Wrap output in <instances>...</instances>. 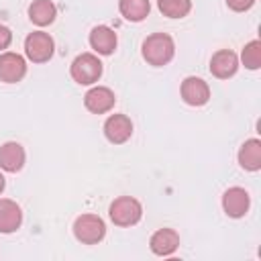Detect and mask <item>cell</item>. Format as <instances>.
Masks as SVG:
<instances>
[{
  "instance_id": "obj_14",
  "label": "cell",
  "mask_w": 261,
  "mask_h": 261,
  "mask_svg": "<svg viewBox=\"0 0 261 261\" xmlns=\"http://www.w3.org/2000/svg\"><path fill=\"white\" fill-rule=\"evenodd\" d=\"M24 159H27V153H24V147L20 143L6 141L0 147V169H4L8 173H16L22 169Z\"/></svg>"
},
{
  "instance_id": "obj_2",
  "label": "cell",
  "mask_w": 261,
  "mask_h": 261,
  "mask_svg": "<svg viewBox=\"0 0 261 261\" xmlns=\"http://www.w3.org/2000/svg\"><path fill=\"white\" fill-rule=\"evenodd\" d=\"M104 65L96 53H80L69 67L71 80L80 86H92L102 77Z\"/></svg>"
},
{
  "instance_id": "obj_23",
  "label": "cell",
  "mask_w": 261,
  "mask_h": 261,
  "mask_svg": "<svg viewBox=\"0 0 261 261\" xmlns=\"http://www.w3.org/2000/svg\"><path fill=\"white\" fill-rule=\"evenodd\" d=\"M4 188H6V179H4V175L0 173V194L4 192Z\"/></svg>"
},
{
  "instance_id": "obj_16",
  "label": "cell",
  "mask_w": 261,
  "mask_h": 261,
  "mask_svg": "<svg viewBox=\"0 0 261 261\" xmlns=\"http://www.w3.org/2000/svg\"><path fill=\"white\" fill-rule=\"evenodd\" d=\"M239 165L245 171H259L261 169V141L247 139L239 149Z\"/></svg>"
},
{
  "instance_id": "obj_22",
  "label": "cell",
  "mask_w": 261,
  "mask_h": 261,
  "mask_svg": "<svg viewBox=\"0 0 261 261\" xmlns=\"http://www.w3.org/2000/svg\"><path fill=\"white\" fill-rule=\"evenodd\" d=\"M12 43V31L6 24H0V51L8 49Z\"/></svg>"
},
{
  "instance_id": "obj_13",
  "label": "cell",
  "mask_w": 261,
  "mask_h": 261,
  "mask_svg": "<svg viewBox=\"0 0 261 261\" xmlns=\"http://www.w3.org/2000/svg\"><path fill=\"white\" fill-rule=\"evenodd\" d=\"M116 45H118V37L110 27L98 24L90 31V47L94 49L96 55H112Z\"/></svg>"
},
{
  "instance_id": "obj_4",
  "label": "cell",
  "mask_w": 261,
  "mask_h": 261,
  "mask_svg": "<svg viewBox=\"0 0 261 261\" xmlns=\"http://www.w3.org/2000/svg\"><path fill=\"white\" fill-rule=\"evenodd\" d=\"M73 237L82 245H98L106 237V224L98 214H82L73 220Z\"/></svg>"
},
{
  "instance_id": "obj_9",
  "label": "cell",
  "mask_w": 261,
  "mask_h": 261,
  "mask_svg": "<svg viewBox=\"0 0 261 261\" xmlns=\"http://www.w3.org/2000/svg\"><path fill=\"white\" fill-rule=\"evenodd\" d=\"M116 104V96L110 88L106 86H94L86 92L84 96V106L92 112V114H104L110 112Z\"/></svg>"
},
{
  "instance_id": "obj_7",
  "label": "cell",
  "mask_w": 261,
  "mask_h": 261,
  "mask_svg": "<svg viewBox=\"0 0 261 261\" xmlns=\"http://www.w3.org/2000/svg\"><path fill=\"white\" fill-rule=\"evenodd\" d=\"M251 206V196L245 188L232 186L222 194V210L230 218H243L249 212Z\"/></svg>"
},
{
  "instance_id": "obj_3",
  "label": "cell",
  "mask_w": 261,
  "mask_h": 261,
  "mask_svg": "<svg viewBox=\"0 0 261 261\" xmlns=\"http://www.w3.org/2000/svg\"><path fill=\"white\" fill-rule=\"evenodd\" d=\"M108 216L116 226H135L143 218V206L133 196H118L108 208Z\"/></svg>"
},
{
  "instance_id": "obj_11",
  "label": "cell",
  "mask_w": 261,
  "mask_h": 261,
  "mask_svg": "<svg viewBox=\"0 0 261 261\" xmlns=\"http://www.w3.org/2000/svg\"><path fill=\"white\" fill-rule=\"evenodd\" d=\"M239 69V55L230 49H218L210 59V73L218 80H228Z\"/></svg>"
},
{
  "instance_id": "obj_18",
  "label": "cell",
  "mask_w": 261,
  "mask_h": 261,
  "mask_svg": "<svg viewBox=\"0 0 261 261\" xmlns=\"http://www.w3.org/2000/svg\"><path fill=\"white\" fill-rule=\"evenodd\" d=\"M118 10L128 22H141L151 12L149 0H118Z\"/></svg>"
},
{
  "instance_id": "obj_12",
  "label": "cell",
  "mask_w": 261,
  "mask_h": 261,
  "mask_svg": "<svg viewBox=\"0 0 261 261\" xmlns=\"http://www.w3.org/2000/svg\"><path fill=\"white\" fill-rule=\"evenodd\" d=\"M179 247V234L173 228H159L149 239V249L159 257H169Z\"/></svg>"
},
{
  "instance_id": "obj_17",
  "label": "cell",
  "mask_w": 261,
  "mask_h": 261,
  "mask_svg": "<svg viewBox=\"0 0 261 261\" xmlns=\"http://www.w3.org/2000/svg\"><path fill=\"white\" fill-rule=\"evenodd\" d=\"M57 8L51 0H33L29 6V18L37 27H47L55 20Z\"/></svg>"
},
{
  "instance_id": "obj_21",
  "label": "cell",
  "mask_w": 261,
  "mask_h": 261,
  "mask_svg": "<svg viewBox=\"0 0 261 261\" xmlns=\"http://www.w3.org/2000/svg\"><path fill=\"white\" fill-rule=\"evenodd\" d=\"M255 2H257V0H226V6H228L230 10H234V12H245V10L253 8Z\"/></svg>"
},
{
  "instance_id": "obj_8",
  "label": "cell",
  "mask_w": 261,
  "mask_h": 261,
  "mask_svg": "<svg viewBox=\"0 0 261 261\" xmlns=\"http://www.w3.org/2000/svg\"><path fill=\"white\" fill-rule=\"evenodd\" d=\"M181 100L188 106H204L210 100V86L196 75H188L179 86Z\"/></svg>"
},
{
  "instance_id": "obj_6",
  "label": "cell",
  "mask_w": 261,
  "mask_h": 261,
  "mask_svg": "<svg viewBox=\"0 0 261 261\" xmlns=\"http://www.w3.org/2000/svg\"><path fill=\"white\" fill-rule=\"evenodd\" d=\"M27 75V61L22 55L14 51L0 53V82L4 84H18Z\"/></svg>"
},
{
  "instance_id": "obj_15",
  "label": "cell",
  "mask_w": 261,
  "mask_h": 261,
  "mask_svg": "<svg viewBox=\"0 0 261 261\" xmlns=\"http://www.w3.org/2000/svg\"><path fill=\"white\" fill-rule=\"evenodd\" d=\"M22 224V210L10 198H0V232L10 234L16 232Z\"/></svg>"
},
{
  "instance_id": "obj_1",
  "label": "cell",
  "mask_w": 261,
  "mask_h": 261,
  "mask_svg": "<svg viewBox=\"0 0 261 261\" xmlns=\"http://www.w3.org/2000/svg\"><path fill=\"white\" fill-rule=\"evenodd\" d=\"M141 55H143V59L149 65L163 67V65H167L173 59V55H175V43H173L171 35H167V33H153V35H149L143 41Z\"/></svg>"
},
{
  "instance_id": "obj_20",
  "label": "cell",
  "mask_w": 261,
  "mask_h": 261,
  "mask_svg": "<svg viewBox=\"0 0 261 261\" xmlns=\"http://www.w3.org/2000/svg\"><path fill=\"white\" fill-rule=\"evenodd\" d=\"M241 61H243V65H245L247 69H251V71H255V69L261 67V41H259V39H253V41H249V43L243 47V51H241Z\"/></svg>"
},
{
  "instance_id": "obj_19",
  "label": "cell",
  "mask_w": 261,
  "mask_h": 261,
  "mask_svg": "<svg viewBox=\"0 0 261 261\" xmlns=\"http://www.w3.org/2000/svg\"><path fill=\"white\" fill-rule=\"evenodd\" d=\"M157 8L167 18H184L192 10V0H157Z\"/></svg>"
},
{
  "instance_id": "obj_10",
  "label": "cell",
  "mask_w": 261,
  "mask_h": 261,
  "mask_svg": "<svg viewBox=\"0 0 261 261\" xmlns=\"http://www.w3.org/2000/svg\"><path fill=\"white\" fill-rule=\"evenodd\" d=\"M104 137L112 145H122L133 137V120L126 114H110L104 122Z\"/></svg>"
},
{
  "instance_id": "obj_5",
  "label": "cell",
  "mask_w": 261,
  "mask_h": 261,
  "mask_svg": "<svg viewBox=\"0 0 261 261\" xmlns=\"http://www.w3.org/2000/svg\"><path fill=\"white\" fill-rule=\"evenodd\" d=\"M55 53V41L45 31H33L24 39V55L33 63H47Z\"/></svg>"
}]
</instances>
